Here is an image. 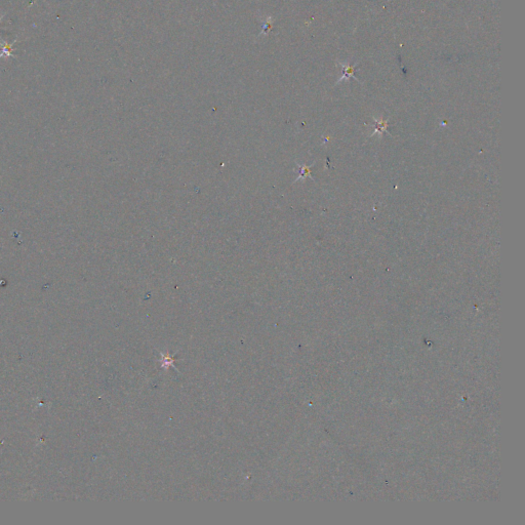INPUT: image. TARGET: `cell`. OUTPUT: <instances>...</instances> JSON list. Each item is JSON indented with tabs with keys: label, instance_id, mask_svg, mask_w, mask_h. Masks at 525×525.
Wrapping results in <instances>:
<instances>
[{
	"label": "cell",
	"instance_id": "1",
	"mask_svg": "<svg viewBox=\"0 0 525 525\" xmlns=\"http://www.w3.org/2000/svg\"><path fill=\"white\" fill-rule=\"evenodd\" d=\"M16 42H17V39H15L13 42L9 43V42L5 41L3 39V37H0V48H2V51H0V58L6 57L7 59L8 58L16 59V57L13 54V45Z\"/></svg>",
	"mask_w": 525,
	"mask_h": 525
},
{
	"label": "cell",
	"instance_id": "2",
	"mask_svg": "<svg viewBox=\"0 0 525 525\" xmlns=\"http://www.w3.org/2000/svg\"><path fill=\"white\" fill-rule=\"evenodd\" d=\"M340 64L342 66V68H343V75H342V77L338 80L337 84H340L343 80H348L351 77L355 78L354 77V68H355V66H352L349 63H340Z\"/></svg>",
	"mask_w": 525,
	"mask_h": 525
},
{
	"label": "cell",
	"instance_id": "4",
	"mask_svg": "<svg viewBox=\"0 0 525 525\" xmlns=\"http://www.w3.org/2000/svg\"><path fill=\"white\" fill-rule=\"evenodd\" d=\"M306 176H310V170L307 167L302 168V177L306 178Z\"/></svg>",
	"mask_w": 525,
	"mask_h": 525
},
{
	"label": "cell",
	"instance_id": "5",
	"mask_svg": "<svg viewBox=\"0 0 525 525\" xmlns=\"http://www.w3.org/2000/svg\"><path fill=\"white\" fill-rule=\"evenodd\" d=\"M4 17H5V15H2V16H0V22H2V21H3Z\"/></svg>",
	"mask_w": 525,
	"mask_h": 525
},
{
	"label": "cell",
	"instance_id": "3",
	"mask_svg": "<svg viewBox=\"0 0 525 525\" xmlns=\"http://www.w3.org/2000/svg\"><path fill=\"white\" fill-rule=\"evenodd\" d=\"M387 125H388V122L385 121V120H377V125H376V131H374L372 134H376V133H380L382 134L384 130H386L387 128Z\"/></svg>",
	"mask_w": 525,
	"mask_h": 525
}]
</instances>
